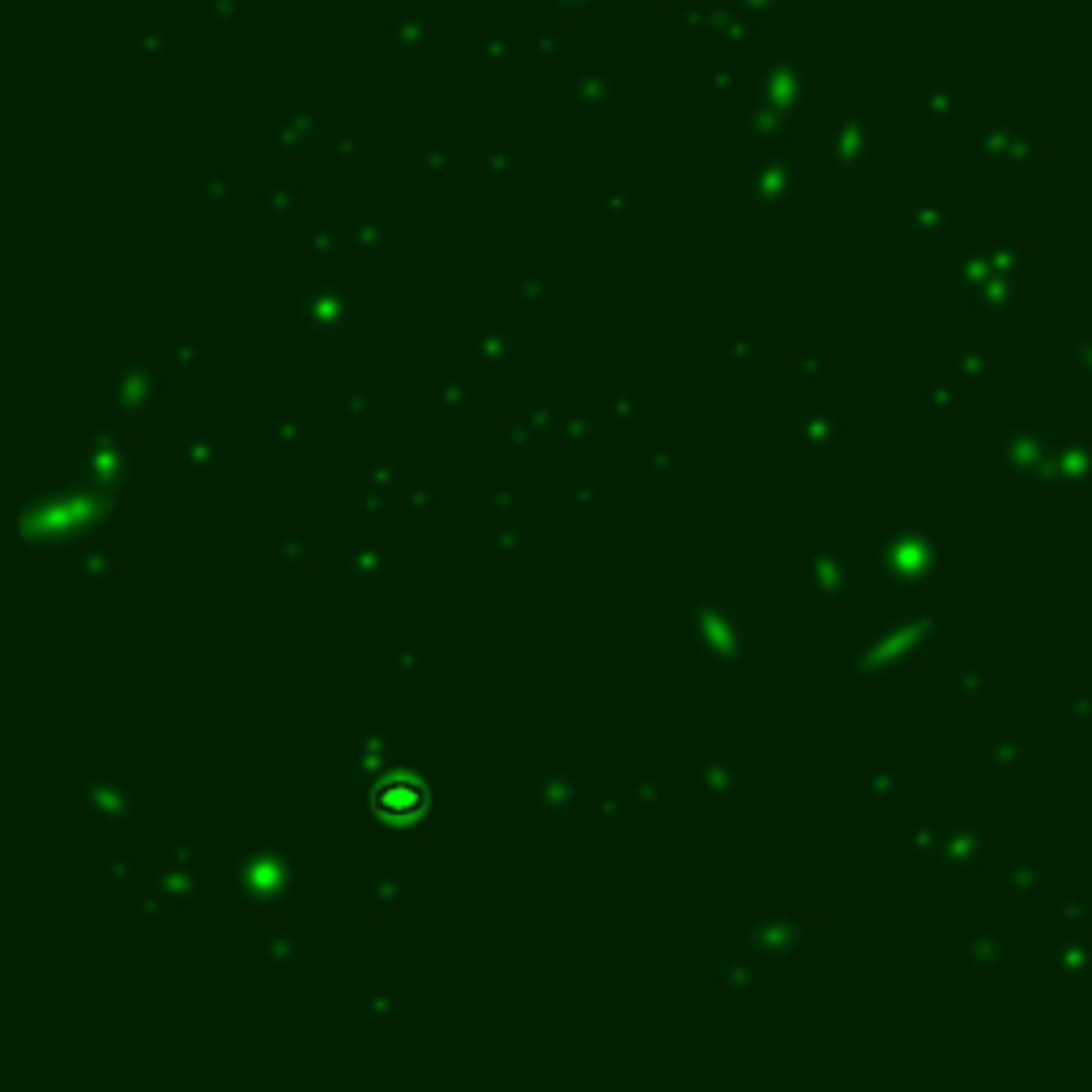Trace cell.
<instances>
[{"label":"cell","instance_id":"6da1fadb","mask_svg":"<svg viewBox=\"0 0 1092 1092\" xmlns=\"http://www.w3.org/2000/svg\"><path fill=\"white\" fill-rule=\"evenodd\" d=\"M376 807L389 815V820H405V815H419L427 807V794L419 781H389L380 794H376Z\"/></svg>","mask_w":1092,"mask_h":1092}]
</instances>
